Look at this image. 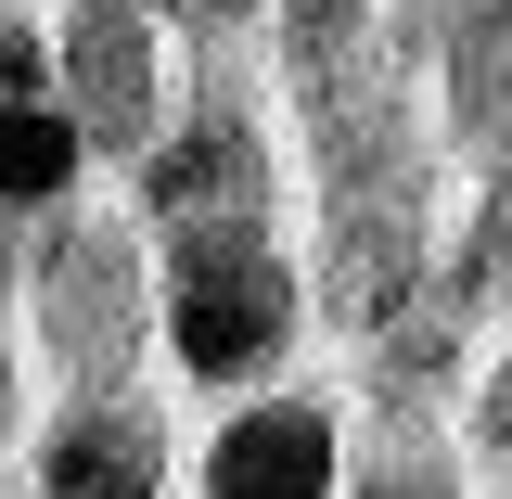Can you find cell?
<instances>
[{
    "label": "cell",
    "mask_w": 512,
    "mask_h": 499,
    "mask_svg": "<svg viewBox=\"0 0 512 499\" xmlns=\"http://www.w3.org/2000/svg\"><path fill=\"white\" fill-rule=\"evenodd\" d=\"M461 320H474V295H448V282H436L410 320H384V333H372V397L397 410V423L436 410L448 384H461Z\"/></svg>",
    "instance_id": "11"
},
{
    "label": "cell",
    "mask_w": 512,
    "mask_h": 499,
    "mask_svg": "<svg viewBox=\"0 0 512 499\" xmlns=\"http://www.w3.org/2000/svg\"><path fill=\"white\" fill-rule=\"evenodd\" d=\"M39 499H167V410L141 384L64 397V423L39 436Z\"/></svg>",
    "instance_id": "9"
},
{
    "label": "cell",
    "mask_w": 512,
    "mask_h": 499,
    "mask_svg": "<svg viewBox=\"0 0 512 499\" xmlns=\"http://www.w3.org/2000/svg\"><path fill=\"white\" fill-rule=\"evenodd\" d=\"M346 499H461V461H448L436 436H384L359 474H346Z\"/></svg>",
    "instance_id": "14"
},
{
    "label": "cell",
    "mask_w": 512,
    "mask_h": 499,
    "mask_svg": "<svg viewBox=\"0 0 512 499\" xmlns=\"http://www.w3.org/2000/svg\"><path fill=\"white\" fill-rule=\"evenodd\" d=\"M295 103H308V154H320V192L333 205H423L436 141H423V103H410V52L397 39L295 77Z\"/></svg>",
    "instance_id": "3"
},
{
    "label": "cell",
    "mask_w": 512,
    "mask_h": 499,
    "mask_svg": "<svg viewBox=\"0 0 512 499\" xmlns=\"http://www.w3.org/2000/svg\"><path fill=\"white\" fill-rule=\"evenodd\" d=\"M448 295L512 308V180H474V205H461V244H448Z\"/></svg>",
    "instance_id": "13"
},
{
    "label": "cell",
    "mask_w": 512,
    "mask_h": 499,
    "mask_svg": "<svg viewBox=\"0 0 512 499\" xmlns=\"http://www.w3.org/2000/svg\"><path fill=\"white\" fill-rule=\"evenodd\" d=\"M436 13H448V0H436Z\"/></svg>",
    "instance_id": "18"
},
{
    "label": "cell",
    "mask_w": 512,
    "mask_h": 499,
    "mask_svg": "<svg viewBox=\"0 0 512 499\" xmlns=\"http://www.w3.org/2000/svg\"><path fill=\"white\" fill-rule=\"evenodd\" d=\"M410 64H436V128L474 154V180H512V0H423L384 26Z\"/></svg>",
    "instance_id": "6"
},
{
    "label": "cell",
    "mask_w": 512,
    "mask_h": 499,
    "mask_svg": "<svg viewBox=\"0 0 512 499\" xmlns=\"http://www.w3.org/2000/svg\"><path fill=\"white\" fill-rule=\"evenodd\" d=\"M474 448H487V461H512V346L474 372Z\"/></svg>",
    "instance_id": "16"
},
{
    "label": "cell",
    "mask_w": 512,
    "mask_h": 499,
    "mask_svg": "<svg viewBox=\"0 0 512 499\" xmlns=\"http://www.w3.org/2000/svg\"><path fill=\"white\" fill-rule=\"evenodd\" d=\"M346 423L308 384H256L244 410L205 436V499H346Z\"/></svg>",
    "instance_id": "7"
},
{
    "label": "cell",
    "mask_w": 512,
    "mask_h": 499,
    "mask_svg": "<svg viewBox=\"0 0 512 499\" xmlns=\"http://www.w3.org/2000/svg\"><path fill=\"white\" fill-rule=\"evenodd\" d=\"M90 180V128L64 103H0V218H64Z\"/></svg>",
    "instance_id": "10"
},
{
    "label": "cell",
    "mask_w": 512,
    "mask_h": 499,
    "mask_svg": "<svg viewBox=\"0 0 512 499\" xmlns=\"http://www.w3.org/2000/svg\"><path fill=\"white\" fill-rule=\"evenodd\" d=\"M154 295H167V269H154L141 231L103 218V205H64L52 244L26 256V320H39L52 372H77V397H90V384H128V359L154 346Z\"/></svg>",
    "instance_id": "2"
},
{
    "label": "cell",
    "mask_w": 512,
    "mask_h": 499,
    "mask_svg": "<svg viewBox=\"0 0 512 499\" xmlns=\"http://www.w3.org/2000/svg\"><path fill=\"white\" fill-rule=\"evenodd\" d=\"M282 205V167H269V128H256L244 90H192L180 128L141 154V218L167 231H231V218H269Z\"/></svg>",
    "instance_id": "5"
},
{
    "label": "cell",
    "mask_w": 512,
    "mask_h": 499,
    "mask_svg": "<svg viewBox=\"0 0 512 499\" xmlns=\"http://www.w3.org/2000/svg\"><path fill=\"white\" fill-rule=\"evenodd\" d=\"M269 39H282V77H320V64L372 52L384 13H372V0H269Z\"/></svg>",
    "instance_id": "12"
},
{
    "label": "cell",
    "mask_w": 512,
    "mask_h": 499,
    "mask_svg": "<svg viewBox=\"0 0 512 499\" xmlns=\"http://www.w3.org/2000/svg\"><path fill=\"white\" fill-rule=\"evenodd\" d=\"M0 103H64V52L39 0H0Z\"/></svg>",
    "instance_id": "15"
},
{
    "label": "cell",
    "mask_w": 512,
    "mask_h": 499,
    "mask_svg": "<svg viewBox=\"0 0 512 499\" xmlns=\"http://www.w3.org/2000/svg\"><path fill=\"white\" fill-rule=\"evenodd\" d=\"M13 410H26V372H13V346H0V436H13Z\"/></svg>",
    "instance_id": "17"
},
{
    "label": "cell",
    "mask_w": 512,
    "mask_h": 499,
    "mask_svg": "<svg viewBox=\"0 0 512 499\" xmlns=\"http://www.w3.org/2000/svg\"><path fill=\"white\" fill-rule=\"evenodd\" d=\"M423 295H436V282H423V205H333V218H320V282H308V308L333 320V333L372 346L384 320H410Z\"/></svg>",
    "instance_id": "8"
},
{
    "label": "cell",
    "mask_w": 512,
    "mask_h": 499,
    "mask_svg": "<svg viewBox=\"0 0 512 499\" xmlns=\"http://www.w3.org/2000/svg\"><path fill=\"white\" fill-rule=\"evenodd\" d=\"M52 52H64V116L103 154H154L180 128V77H167V13L141 0H52Z\"/></svg>",
    "instance_id": "4"
},
{
    "label": "cell",
    "mask_w": 512,
    "mask_h": 499,
    "mask_svg": "<svg viewBox=\"0 0 512 499\" xmlns=\"http://www.w3.org/2000/svg\"><path fill=\"white\" fill-rule=\"evenodd\" d=\"M308 333V282L269 218H231V231H167V295H154V346L180 359L192 384L218 397H256V384L295 359Z\"/></svg>",
    "instance_id": "1"
}]
</instances>
